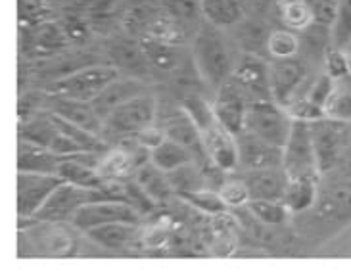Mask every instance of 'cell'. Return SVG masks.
Listing matches in <instances>:
<instances>
[{
  "label": "cell",
  "instance_id": "1",
  "mask_svg": "<svg viewBox=\"0 0 351 280\" xmlns=\"http://www.w3.org/2000/svg\"><path fill=\"white\" fill-rule=\"evenodd\" d=\"M227 29L215 27L204 21L190 40V58L199 79L217 91L234 73L240 56H237V40L225 33Z\"/></svg>",
  "mask_w": 351,
  "mask_h": 280
},
{
  "label": "cell",
  "instance_id": "2",
  "mask_svg": "<svg viewBox=\"0 0 351 280\" xmlns=\"http://www.w3.org/2000/svg\"><path fill=\"white\" fill-rule=\"evenodd\" d=\"M182 110L189 113L199 129L209 161L221 171L238 169L237 137L221 125L213 112V106L202 96L190 94L182 100Z\"/></svg>",
  "mask_w": 351,
  "mask_h": 280
},
{
  "label": "cell",
  "instance_id": "3",
  "mask_svg": "<svg viewBox=\"0 0 351 280\" xmlns=\"http://www.w3.org/2000/svg\"><path fill=\"white\" fill-rule=\"evenodd\" d=\"M119 77V69L114 64H93L79 67L71 73L48 84V93L54 98H71L81 102H93L98 94Z\"/></svg>",
  "mask_w": 351,
  "mask_h": 280
},
{
  "label": "cell",
  "instance_id": "4",
  "mask_svg": "<svg viewBox=\"0 0 351 280\" xmlns=\"http://www.w3.org/2000/svg\"><path fill=\"white\" fill-rule=\"evenodd\" d=\"M317 167L321 175L338 171L351 146V121L323 117L311 121Z\"/></svg>",
  "mask_w": 351,
  "mask_h": 280
},
{
  "label": "cell",
  "instance_id": "5",
  "mask_svg": "<svg viewBox=\"0 0 351 280\" xmlns=\"http://www.w3.org/2000/svg\"><path fill=\"white\" fill-rule=\"evenodd\" d=\"M110 196V192L102 188V190H95V188H83L75 187L71 183H62L60 187L50 194L45 206L40 207L35 215V219L40 223H73L77 211L81 207L88 204V202H96V200H106ZM114 200V198H112Z\"/></svg>",
  "mask_w": 351,
  "mask_h": 280
},
{
  "label": "cell",
  "instance_id": "6",
  "mask_svg": "<svg viewBox=\"0 0 351 280\" xmlns=\"http://www.w3.org/2000/svg\"><path fill=\"white\" fill-rule=\"evenodd\" d=\"M292 125H294L292 115L288 113L285 106L276 104L275 100L247 104L244 129L275 144L278 148H285L286 140L292 131Z\"/></svg>",
  "mask_w": 351,
  "mask_h": 280
},
{
  "label": "cell",
  "instance_id": "7",
  "mask_svg": "<svg viewBox=\"0 0 351 280\" xmlns=\"http://www.w3.org/2000/svg\"><path fill=\"white\" fill-rule=\"evenodd\" d=\"M282 167L288 178H319L311 123L294 119L290 137L282 148Z\"/></svg>",
  "mask_w": 351,
  "mask_h": 280
},
{
  "label": "cell",
  "instance_id": "8",
  "mask_svg": "<svg viewBox=\"0 0 351 280\" xmlns=\"http://www.w3.org/2000/svg\"><path fill=\"white\" fill-rule=\"evenodd\" d=\"M156 113V98L150 94H138L106 115L104 132H112L117 137H136L144 129L152 127Z\"/></svg>",
  "mask_w": 351,
  "mask_h": 280
},
{
  "label": "cell",
  "instance_id": "9",
  "mask_svg": "<svg viewBox=\"0 0 351 280\" xmlns=\"http://www.w3.org/2000/svg\"><path fill=\"white\" fill-rule=\"evenodd\" d=\"M269 83L273 100L288 106L309 84V66L304 58H282L269 62Z\"/></svg>",
  "mask_w": 351,
  "mask_h": 280
},
{
  "label": "cell",
  "instance_id": "10",
  "mask_svg": "<svg viewBox=\"0 0 351 280\" xmlns=\"http://www.w3.org/2000/svg\"><path fill=\"white\" fill-rule=\"evenodd\" d=\"M143 215L138 213L131 204H127L123 200H96V202H88L85 206L77 211L73 223L77 229H81L83 233L95 229V226H102V224L110 223H134L141 224Z\"/></svg>",
  "mask_w": 351,
  "mask_h": 280
},
{
  "label": "cell",
  "instance_id": "11",
  "mask_svg": "<svg viewBox=\"0 0 351 280\" xmlns=\"http://www.w3.org/2000/svg\"><path fill=\"white\" fill-rule=\"evenodd\" d=\"M64 183L60 175L18 171V215L21 219L35 217L50 194Z\"/></svg>",
  "mask_w": 351,
  "mask_h": 280
},
{
  "label": "cell",
  "instance_id": "12",
  "mask_svg": "<svg viewBox=\"0 0 351 280\" xmlns=\"http://www.w3.org/2000/svg\"><path fill=\"white\" fill-rule=\"evenodd\" d=\"M230 79L244 93L247 102L273 100L271 83H269V62H265L259 54L244 52L238 60Z\"/></svg>",
  "mask_w": 351,
  "mask_h": 280
},
{
  "label": "cell",
  "instance_id": "13",
  "mask_svg": "<svg viewBox=\"0 0 351 280\" xmlns=\"http://www.w3.org/2000/svg\"><path fill=\"white\" fill-rule=\"evenodd\" d=\"M237 152L238 169L242 171L282 165V148H278L246 129L237 135Z\"/></svg>",
  "mask_w": 351,
  "mask_h": 280
},
{
  "label": "cell",
  "instance_id": "14",
  "mask_svg": "<svg viewBox=\"0 0 351 280\" xmlns=\"http://www.w3.org/2000/svg\"><path fill=\"white\" fill-rule=\"evenodd\" d=\"M215 93H217L215 102L211 104L213 112L217 115L221 125L237 137L238 132L244 131L247 104L250 102L232 79H228L227 83L221 84Z\"/></svg>",
  "mask_w": 351,
  "mask_h": 280
},
{
  "label": "cell",
  "instance_id": "15",
  "mask_svg": "<svg viewBox=\"0 0 351 280\" xmlns=\"http://www.w3.org/2000/svg\"><path fill=\"white\" fill-rule=\"evenodd\" d=\"M163 132H165L167 139L179 142L180 146L189 150L199 165H204V167L213 165L208 158V152H206V146H204L199 129L196 127L194 119L182 108H180L179 113H175L173 117L167 119V123L163 125Z\"/></svg>",
  "mask_w": 351,
  "mask_h": 280
},
{
  "label": "cell",
  "instance_id": "16",
  "mask_svg": "<svg viewBox=\"0 0 351 280\" xmlns=\"http://www.w3.org/2000/svg\"><path fill=\"white\" fill-rule=\"evenodd\" d=\"M240 178L250 192V200H282L290 180L282 165L242 171Z\"/></svg>",
  "mask_w": 351,
  "mask_h": 280
},
{
  "label": "cell",
  "instance_id": "17",
  "mask_svg": "<svg viewBox=\"0 0 351 280\" xmlns=\"http://www.w3.org/2000/svg\"><path fill=\"white\" fill-rule=\"evenodd\" d=\"M67 156H60L52 150L38 146L35 142L19 139L18 142V171H33V173H50L58 175L60 163Z\"/></svg>",
  "mask_w": 351,
  "mask_h": 280
},
{
  "label": "cell",
  "instance_id": "18",
  "mask_svg": "<svg viewBox=\"0 0 351 280\" xmlns=\"http://www.w3.org/2000/svg\"><path fill=\"white\" fill-rule=\"evenodd\" d=\"M141 50H143L148 66L156 67L158 71L173 73V71H179L184 64L182 45H173V43H165V40H158V38L143 37Z\"/></svg>",
  "mask_w": 351,
  "mask_h": 280
},
{
  "label": "cell",
  "instance_id": "19",
  "mask_svg": "<svg viewBox=\"0 0 351 280\" xmlns=\"http://www.w3.org/2000/svg\"><path fill=\"white\" fill-rule=\"evenodd\" d=\"M52 112L62 115L67 121L83 127L86 131L100 135V137L104 135V117L96 112L95 106L90 102L71 100V98H56Z\"/></svg>",
  "mask_w": 351,
  "mask_h": 280
},
{
  "label": "cell",
  "instance_id": "20",
  "mask_svg": "<svg viewBox=\"0 0 351 280\" xmlns=\"http://www.w3.org/2000/svg\"><path fill=\"white\" fill-rule=\"evenodd\" d=\"M143 91L144 84L138 79H134V77H129V79L117 77L114 83L108 84L104 91L98 94L90 104L95 106L96 112L100 113L106 119V115L110 112H114L117 106H121L127 100L138 96V94H143Z\"/></svg>",
  "mask_w": 351,
  "mask_h": 280
},
{
  "label": "cell",
  "instance_id": "21",
  "mask_svg": "<svg viewBox=\"0 0 351 280\" xmlns=\"http://www.w3.org/2000/svg\"><path fill=\"white\" fill-rule=\"evenodd\" d=\"M143 159H136V152L127 148H108L98 159V171L106 180H121L134 177Z\"/></svg>",
  "mask_w": 351,
  "mask_h": 280
},
{
  "label": "cell",
  "instance_id": "22",
  "mask_svg": "<svg viewBox=\"0 0 351 280\" xmlns=\"http://www.w3.org/2000/svg\"><path fill=\"white\" fill-rule=\"evenodd\" d=\"M31 29H33V35L29 40V47L37 56H54L69 47L71 43L64 25L56 21H45Z\"/></svg>",
  "mask_w": 351,
  "mask_h": 280
},
{
  "label": "cell",
  "instance_id": "23",
  "mask_svg": "<svg viewBox=\"0 0 351 280\" xmlns=\"http://www.w3.org/2000/svg\"><path fill=\"white\" fill-rule=\"evenodd\" d=\"M202 16L215 27L232 29L246 18V12L240 0H202Z\"/></svg>",
  "mask_w": 351,
  "mask_h": 280
},
{
  "label": "cell",
  "instance_id": "24",
  "mask_svg": "<svg viewBox=\"0 0 351 280\" xmlns=\"http://www.w3.org/2000/svg\"><path fill=\"white\" fill-rule=\"evenodd\" d=\"M134 178L141 183V187L148 192V196L152 198L156 204H162V202H167L169 198L177 196L167 173L162 171L156 163H152L150 159L144 161L143 165H138Z\"/></svg>",
  "mask_w": 351,
  "mask_h": 280
},
{
  "label": "cell",
  "instance_id": "25",
  "mask_svg": "<svg viewBox=\"0 0 351 280\" xmlns=\"http://www.w3.org/2000/svg\"><path fill=\"white\" fill-rule=\"evenodd\" d=\"M138 233V224L134 223H110L102 226H95L86 231V236L102 246L106 250H121L125 246L133 242L134 236Z\"/></svg>",
  "mask_w": 351,
  "mask_h": 280
},
{
  "label": "cell",
  "instance_id": "26",
  "mask_svg": "<svg viewBox=\"0 0 351 280\" xmlns=\"http://www.w3.org/2000/svg\"><path fill=\"white\" fill-rule=\"evenodd\" d=\"M234 40L240 48H244V52L250 54H267V40L271 35V29L265 27V23H261L259 19L244 18L238 25H234Z\"/></svg>",
  "mask_w": 351,
  "mask_h": 280
},
{
  "label": "cell",
  "instance_id": "27",
  "mask_svg": "<svg viewBox=\"0 0 351 280\" xmlns=\"http://www.w3.org/2000/svg\"><path fill=\"white\" fill-rule=\"evenodd\" d=\"M317 178H290L282 202L290 213H305L317 202Z\"/></svg>",
  "mask_w": 351,
  "mask_h": 280
},
{
  "label": "cell",
  "instance_id": "28",
  "mask_svg": "<svg viewBox=\"0 0 351 280\" xmlns=\"http://www.w3.org/2000/svg\"><path fill=\"white\" fill-rule=\"evenodd\" d=\"M150 161L156 163L165 173H171L175 169L182 167L186 163H192L196 159L184 146H180L179 142L165 137L160 144H156L150 150Z\"/></svg>",
  "mask_w": 351,
  "mask_h": 280
},
{
  "label": "cell",
  "instance_id": "29",
  "mask_svg": "<svg viewBox=\"0 0 351 280\" xmlns=\"http://www.w3.org/2000/svg\"><path fill=\"white\" fill-rule=\"evenodd\" d=\"M167 177L171 180V187L177 196L194 192V190H202V188H209L208 167L199 165L198 161H192V163L175 169L171 173H167Z\"/></svg>",
  "mask_w": 351,
  "mask_h": 280
},
{
  "label": "cell",
  "instance_id": "30",
  "mask_svg": "<svg viewBox=\"0 0 351 280\" xmlns=\"http://www.w3.org/2000/svg\"><path fill=\"white\" fill-rule=\"evenodd\" d=\"M162 14V6L154 4L150 0H136L133 4H129V8L121 14V23L127 31L131 33H141L146 35V31L150 29L156 18Z\"/></svg>",
  "mask_w": 351,
  "mask_h": 280
},
{
  "label": "cell",
  "instance_id": "31",
  "mask_svg": "<svg viewBox=\"0 0 351 280\" xmlns=\"http://www.w3.org/2000/svg\"><path fill=\"white\" fill-rule=\"evenodd\" d=\"M302 43H300V33L294 29H273L269 40H267V54L273 60H282V58H294L300 54Z\"/></svg>",
  "mask_w": 351,
  "mask_h": 280
},
{
  "label": "cell",
  "instance_id": "32",
  "mask_svg": "<svg viewBox=\"0 0 351 280\" xmlns=\"http://www.w3.org/2000/svg\"><path fill=\"white\" fill-rule=\"evenodd\" d=\"M160 6L169 18L177 19L186 27L198 31V27L202 25L199 23V19H204L202 0H160Z\"/></svg>",
  "mask_w": 351,
  "mask_h": 280
},
{
  "label": "cell",
  "instance_id": "33",
  "mask_svg": "<svg viewBox=\"0 0 351 280\" xmlns=\"http://www.w3.org/2000/svg\"><path fill=\"white\" fill-rule=\"evenodd\" d=\"M246 207L257 221L271 226L285 224L290 215V209L285 206L282 200H250Z\"/></svg>",
  "mask_w": 351,
  "mask_h": 280
},
{
  "label": "cell",
  "instance_id": "34",
  "mask_svg": "<svg viewBox=\"0 0 351 280\" xmlns=\"http://www.w3.org/2000/svg\"><path fill=\"white\" fill-rule=\"evenodd\" d=\"M276 6L285 27L302 31L313 21L307 0H276Z\"/></svg>",
  "mask_w": 351,
  "mask_h": 280
},
{
  "label": "cell",
  "instance_id": "35",
  "mask_svg": "<svg viewBox=\"0 0 351 280\" xmlns=\"http://www.w3.org/2000/svg\"><path fill=\"white\" fill-rule=\"evenodd\" d=\"M179 198H182L186 204L206 215H223L228 207L227 202L219 194V190H213V188H202V190L186 192V194H180Z\"/></svg>",
  "mask_w": 351,
  "mask_h": 280
},
{
  "label": "cell",
  "instance_id": "36",
  "mask_svg": "<svg viewBox=\"0 0 351 280\" xmlns=\"http://www.w3.org/2000/svg\"><path fill=\"white\" fill-rule=\"evenodd\" d=\"M48 0H18L19 29H31L48 21Z\"/></svg>",
  "mask_w": 351,
  "mask_h": 280
},
{
  "label": "cell",
  "instance_id": "37",
  "mask_svg": "<svg viewBox=\"0 0 351 280\" xmlns=\"http://www.w3.org/2000/svg\"><path fill=\"white\" fill-rule=\"evenodd\" d=\"M351 45V0H338V14L332 25V47L346 48Z\"/></svg>",
  "mask_w": 351,
  "mask_h": 280
},
{
  "label": "cell",
  "instance_id": "38",
  "mask_svg": "<svg viewBox=\"0 0 351 280\" xmlns=\"http://www.w3.org/2000/svg\"><path fill=\"white\" fill-rule=\"evenodd\" d=\"M326 117L340 119V121H351V86H336L332 96L324 106Z\"/></svg>",
  "mask_w": 351,
  "mask_h": 280
},
{
  "label": "cell",
  "instance_id": "39",
  "mask_svg": "<svg viewBox=\"0 0 351 280\" xmlns=\"http://www.w3.org/2000/svg\"><path fill=\"white\" fill-rule=\"evenodd\" d=\"M334 89H336V79H332L330 75L324 71V73L317 75L313 81H309V84L300 94H305L311 102L321 106L324 110L328 98L332 96Z\"/></svg>",
  "mask_w": 351,
  "mask_h": 280
},
{
  "label": "cell",
  "instance_id": "40",
  "mask_svg": "<svg viewBox=\"0 0 351 280\" xmlns=\"http://www.w3.org/2000/svg\"><path fill=\"white\" fill-rule=\"evenodd\" d=\"M219 194L227 202L228 207H240L246 206L250 202V192H247L246 185L242 178L237 180H223V185L217 188Z\"/></svg>",
  "mask_w": 351,
  "mask_h": 280
},
{
  "label": "cell",
  "instance_id": "41",
  "mask_svg": "<svg viewBox=\"0 0 351 280\" xmlns=\"http://www.w3.org/2000/svg\"><path fill=\"white\" fill-rule=\"evenodd\" d=\"M324 66H326V73L330 75L332 79H342L346 75H350V69H348V54L343 48L332 47L326 56H324Z\"/></svg>",
  "mask_w": 351,
  "mask_h": 280
},
{
  "label": "cell",
  "instance_id": "42",
  "mask_svg": "<svg viewBox=\"0 0 351 280\" xmlns=\"http://www.w3.org/2000/svg\"><path fill=\"white\" fill-rule=\"evenodd\" d=\"M348 48H351V45H350V47H348Z\"/></svg>",
  "mask_w": 351,
  "mask_h": 280
}]
</instances>
